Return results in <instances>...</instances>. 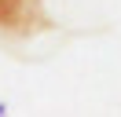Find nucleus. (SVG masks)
<instances>
[{
    "label": "nucleus",
    "instance_id": "1",
    "mask_svg": "<svg viewBox=\"0 0 121 117\" xmlns=\"http://www.w3.org/2000/svg\"><path fill=\"white\" fill-rule=\"evenodd\" d=\"M44 22L40 0H0V29L4 33H33Z\"/></svg>",
    "mask_w": 121,
    "mask_h": 117
},
{
    "label": "nucleus",
    "instance_id": "2",
    "mask_svg": "<svg viewBox=\"0 0 121 117\" xmlns=\"http://www.w3.org/2000/svg\"><path fill=\"white\" fill-rule=\"evenodd\" d=\"M4 113H8V106H4V102H0V117H4Z\"/></svg>",
    "mask_w": 121,
    "mask_h": 117
}]
</instances>
